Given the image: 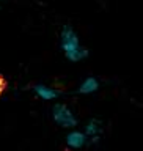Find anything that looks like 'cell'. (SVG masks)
<instances>
[{
    "label": "cell",
    "mask_w": 143,
    "mask_h": 151,
    "mask_svg": "<svg viewBox=\"0 0 143 151\" xmlns=\"http://www.w3.org/2000/svg\"><path fill=\"white\" fill-rule=\"evenodd\" d=\"M102 132V124L99 120H90L87 124H85V129H83V134L87 135L88 142L91 143H96L99 140V135Z\"/></svg>",
    "instance_id": "5b68a950"
},
{
    "label": "cell",
    "mask_w": 143,
    "mask_h": 151,
    "mask_svg": "<svg viewBox=\"0 0 143 151\" xmlns=\"http://www.w3.org/2000/svg\"><path fill=\"white\" fill-rule=\"evenodd\" d=\"M60 46H61V50H63L65 57L69 61H74V63L75 61H80V60L87 58V55H88L87 47L82 46L77 32H75L74 28L68 27V25L61 28Z\"/></svg>",
    "instance_id": "6da1fadb"
},
{
    "label": "cell",
    "mask_w": 143,
    "mask_h": 151,
    "mask_svg": "<svg viewBox=\"0 0 143 151\" xmlns=\"http://www.w3.org/2000/svg\"><path fill=\"white\" fill-rule=\"evenodd\" d=\"M33 91H35V94L40 99H42V101H54V99H57L60 96L58 90L52 88L49 85H42V83H36L35 87H33Z\"/></svg>",
    "instance_id": "277c9868"
},
{
    "label": "cell",
    "mask_w": 143,
    "mask_h": 151,
    "mask_svg": "<svg viewBox=\"0 0 143 151\" xmlns=\"http://www.w3.org/2000/svg\"><path fill=\"white\" fill-rule=\"evenodd\" d=\"M52 118H54V121L60 127L69 129V131L75 129V126H77V123H79L75 113L73 112V109L68 107L63 102H58L52 107Z\"/></svg>",
    "instance_id": "7a4b0ae2"
},
{
    "label": "cell",
    "mask_w": 143,
    "mask_h": 151,
    "mask_svg": "<svg viewBox=\"0 0 143 151\" xmlns=\"http://www.w3.org/2000/svg\"><path fill=\"white\" fill-rule=\"evenodd\" d=\"M87 143H88V139H87V135L83 134V131L73 129V131L68 132V135H66V145L73 150H80Z\"/></svg>",
    "instance_id": "3957f363"
},
{
    "label": "cell",
    "mask_w": 143,
    "mask_h": 151,
    "mask_svg": "<svg viewBox=\"0 0 143 151\" xmlns=\"http://www.w3.org/2000/svg\"><path fill=\"white\" fill-rule=\"evenodd\" d=\"M99 87H101V83H99V80L96 77H93V76H90V77L83 79L82 83L79 85L77 91L80 94H91V93H96Z\"/></svg>",
    "instance_id": "8992f818"
}]
</instances>
